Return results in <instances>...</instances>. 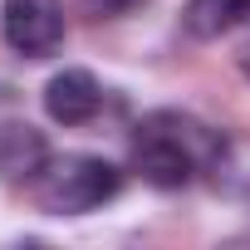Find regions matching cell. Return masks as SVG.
Returning a JSON list of instances; mask_svg holds the SVG:
<instances>
[{
    "mask_svg": "<svg viewBox=\"0 0 250 250\" xmlns=\"http://www.w3.org/2000/svg\"><path fill=\"white\" fill-rule=\"evenodd\" d=\"M221 138L226 133H211L191 113H147L133 133V172L157 191H177L196 172H211Z\"/></svg>",
    "mask_w": 250,
    "mask_h": 250,
    "instance_id": "cell-1",
    "label": "cell"
},
{
    "mask_svg": "<svg viewBox=\"0 0 250 250\" xmlns=\"http://www.w3.org/2000/svg\"><path fill=\"white\" fill-rule=\"evenodd\" d=\"M133 5H143V0H83V10L98 15V20H113V15H128Z\"/></svg>",
    "mask_w": 250,
    "mask_h": 250,
    "instance_id": "cell-8",
    "label": "cell"
},
{
    "mask_svg": "<svg viewBox=\"0 0 250 250\" xmlns=\"http://www.w3.org/2000/svg\"><path fill=\"white\" fill-rule=\"evenodd\" d=\"M240 64H245V74H250V44H245V54H240Z\"/></svg>",
    "mask_w": 250,
    "mask_h": 250,
    "instance_id": "cell-9",
    "label": "cell"
},
{
    "mask_svg": "<svg viewBox=\"0 0 250 250\" xmlns=\"http://www.w3.org/2000/svg\"><path fill=\"white\" fill-rule=\"evenodd\" d=\"M250 15V0H187L182 25L191 40H221L226 30H235Z\"/></svg>",
    "mask_w": 250,
    "mask_h": 250,
    "instance_id": "cell-6",
    "label": "cell"
},
{
    "mask_svg": "<svg viewBox=\"0 0 250 250\" xmlns=\"http://www.w3.org/2000/svg\"><path fill=\"white\" fill-rule=\"evenodd\" d=\"M118 187H123V172L103 157H88V152L49 157V167L35 177V196L49 216H88L103 201H113Z\"/></svg>",
    "mask_w": 250,
    "mask_h": 250,
    "instance_id": "cell-2",
    "label": "cell"
},
{
    "mask_svg": "<svg viewBox=\"0 0 250 250\" xmlns=\"http://www.w3.org/2000/svg\"><path fill=\"white\" fill-rule=\"evenodd\" d=\"M0 30L20 59H49L64 44V5L59 0H5Z\"/></svg>",
    "mask_w": 250,
    "mask_h": 250,
    "instance_id": "cell-3",
    "label": "cell"
},
{
    "mask_svg": "<svg viewBox=\"0 0 250 250\" xmlns=\"http://www.w3.org/2000/svg\"><path fill=\"white\" fill-rule=\"evenodd\" d=\"M216 182L230 191H250V143L245 138H221V152L211 162Z\"/></svg>",
    "mask_w": 250,
    "mask_h": 250,
    "instance_id": "cell-7",
    "label": "cell"
},
{
    "mask_svg": "<svg viewBox=\"0 0 250 250\" xmlns=\"http://www.w3.org/2000/svg\"><path fill=\"white\" fill-rule=\"evenodd\" d=\"M98 103H103V88L88 69H64L49 79L44 88V113L54 123H64V128H83V123L98 118Z\"/></svg>",
    "mask_w": 250,
    "mask_h": 250,
    "instance_id": "cell-4",
    "label": "cell"
},
{
    "mask_svg": "<svg viewBox=\"0 0 250 250\" xmlns=\"http://www.w3.org/2000/svg\"><path fill=\"white\" fill-rule=\"evenodd\" d=\"M49 167V143L30 123H0V182H35Z\"/></svg>",
    "mask_w": 250,
    "mask_h": 250,
    "instance_id": "cell-5",
    "label": "cell"
}]
</instances>
